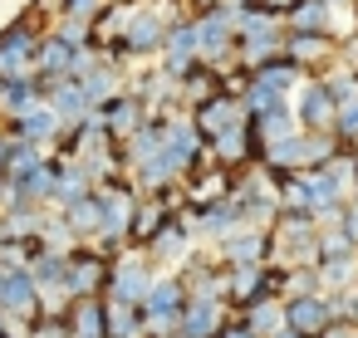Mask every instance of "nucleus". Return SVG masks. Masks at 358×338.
<instances>
[{
	"label": "nucleus",
	"instance_id": "34",
	"mask_svg": "<svg viewBox=\"0 0 358 338\" xmlns=\"http://www.w3.org/2000/svg\"><path fill=\"white\" fill-rule=\"evenodd\" d=\"M172 338H177V333H172Z\"/></svg>",
	"mask_w": 358,
	"mask_h": 338
},
{
	"label": "nucleus",
	"instance_id": "20",
	"mask_svg": "<svg viewBox=\"0 0 358 338\" xmlns=\"http://www.w3.org/2000/svg\"><path fill=\"white\" fill-rule=\"evenodd\" d=\"M143 250H148L152 260H182V255L192 250V235H187V230L177 226V216H172V221H167V226H162V230H157Z\"/></svg>",
	"mask_w": 358,
	"mask_h": 338
},
{
	"label": "nucleus",
	"instance_id": "31",
	"mask_svg": "<svg viewBox=\"0 0 358 338\" xmlns=\"http://www.w3.org/2000/svg\"><path fill=\"white\" fill-rule=\"evenodd\" d=\"M0 196H6V182H0Z\"/></svg>",
	"mask_w": 358,
	"mask_h": 338
},
{
	"label": "nucleus",
	"instance_id": "5",
	"mask_svg": "<svg viewBox=\"0 0 358 338\" xmlns=\"http://www.w3.org/2000/svg\"><path fill=\"white\" fill-rule=\"evenodd\" d=\"M201 152H206V142L196 138V128L192 123H162V162H167V172L172 177H187L196 162H201Z\"/></svg>",
	"mask_w": 358,
	"mask_h": 338
},
{
	"label": "nucleus",
	"instance_id": "7",
	"mask_svg": "<svg viewBox=\"0 0 358 338\" xmlns=\"http://www.w3.org/2000/svg\"><path fill=\"white\" fill-rule=\"evenodd\" d=\"M280 318H285V328H289V333H299V338H319V333L334 323V314H329V299H324V294L280 299Z\"/></svg>",
	"mask_w": 358,
	"mask_h": 338
},
{
	"label": "nucleus",
	"instance_id": "19",
	"mask_svg": "<svg viewBox=\"0 0 358 338\" xmlns=\"http://www.w3.org/2000/svg\"><path fill=\"white\" fill-rule=\"evenodd\" d=\"M40 162H45V147L20 142V138H6V162H0V182H15V177L35 172Z\"/></svg>",
	"mask_w": 358,
	"mask_h": 338
},
{
	"label": "nucleus",
	"instance_id": "33",
	"mask_svg": "<svg viewBox=\"0 0 358 338\" xmlns=\"http://www.w3.org/2000/svg\"><path fill=\"white\" fill-rule=\"evenodd\" d=\"M324 6H329V0H324Z\"/></svg>",
	"mask_w": 358,
	"mask_h": 338
},
{
	"label": "nucleus",
	"instance_id": "11",
	"mask_svg": "<svg viewBox=\"0 0 358 338\" xmlns=\"http://www.w3.org/2000/svg\"><path fill=\"white\" fill-rule=\"evenodd\" d=\"M35 103H45V84L35 74H20V79H0V118H20L30 113Z\"/></svg>",
	"mask_w": 358,
	"mask_h": 338
},
{
	"label": "nucleus",
	"instance_id": "14",
	"mask_svg": "<svg viewBox=\"0 0 358 338\" xmlns=\"http://www.w3.org/2000/svg\"><path fill=\"white\" fill-rule=\"evenodd\" d=\"M172 216H177V211H167V196H157V201H138V211H133V221H128V240H133V245H148Z\"/></svg>",
	"mask_w": 358,
	"mask_h": 338
},
{
	"label": "nucleus",
	"instance_id": "16",
	"mask_svg": "<svg viewBox=\"0 0 358 338\" xmlns=\"http://www.w3.org/2000/svg\"><path fill=\"white\" fill-rule=\"evenodd\" d=\"M196 69V40H192V25H177L172 30V45L162 54V74L167 79H187Z\"/></svg>",
	"mask_w": 358,
	"mask_h": 338
},
{
	"label": "nucleus",
	"instance_id": "9",
	"mask_svg": "<svg viewBox=\"0 0 358 338\" xmlns=\"http://www.w3.org/2000/svg\"><path fill=\"white\" fill-rule=\"evenodd\" d=\"M192 40H196V59H216V54H226L231 50V40H236V30H231V10H206L196 25H192Z\"/></svg>",
	"mask_w": 358,
	"mask_h": 338
},
{
	"label": "nucleus",
	"instance_id": "25",
	"mask_svg": "<svg viewBox=\"0 0 358 338\" xmlns=\"http://www.w3.org/2000/svg\"><path fill=\"white\" fill-rule=\"evenodd\" d=\"M338 230H343V235H348V240H353V245H358V201H353V206H343V211H338Z\"/></svg>",
	"mask_w": 358,
	"mask_h": 338
},
{
	"label": "nucleus",
	"instance_id": "29",
	"mask_svg": "<svg viewBox=\"0 0 358 338\" xmlns=\"http://www.w3.org/2000/svg\"><path fill=\"white\" fill-rule=\"evenodd\" d=\"M270 338H299V333H289V328H275V333H270Z\"/></svg>",
	"mask_w": 358,
	"mask_h": 338
},
{
	"label": "nucleus",
	"instance_id": "13",
	"mask_svg": "<svg viewBox=\"0 0 358 338\" xmlns=\"http://www.w3.org/2000/svg\"><path fill=\"white\" fill-rule=\"evenodd\" d=\"M221 250H226V255H221V265H226V270H245V265H265V250H270V235H265V230H245V226H241V230H236L231 240H221Z\"/></svg>",
	"mask_w": 358,
	"mask_h": 338
},
{
	"label": "nucleus",
	"instance_id": "26",
	"mask_svg": "<svg viewBox=\"0 0 358 338\" xmlns=\"http://www.w3.org/2000/svg\"><path fill=\"white\" fill-rule=\"evenodd\" d=\"M299 6V0H255V10L260 15H275V10H294Z\"/></svg>",
	"mask_w": 358,
	"mask_h": 338
},
{
	"label": "nucleus",
	"instance_id": "12",
	"mask_svg": "<svg viewBox=\"0 0 358 338\" xmlns=\"http://www.w3.org/2000/svg\"><path fill=\"white\" fill-rule=\"evenodd\" d=\"M89 191H94V177H89L79 162H64V157H55V196H50V206H55V211H64V206L84 201Z\"/></svg>",
	"mask_w": 358,
	"mask_h": 338
},
{
	"label": "nucleus",
	"instance_id": "4",
	"mask_svg": "<svg viewBox=\"0 0 358 338\" xmlns=\"http://www.w3.org/2000/svg\"><path fill=\"white\" fill-rule=\"evenodd\" d=\"M35 45H40L35 20H15V25L0 30V79L35 74Z\"/></svg>",
	"mask_w": 358,
	"mask_h": 338
},
{
	"label": "nucleus",
	"instance_id": "18",
	"mask_svg": "<svg viewBox=\"0 0 358 338\" xmlns=\"http://www.w3.org/2000/svg\"><path fill=\"white\" fill-rule=\"evenodd\" d=\"M64 216V226H69V235L79 240V245H89L99 230H103V211H99V201H94V191L84 196V201H74V206H64L59 211Z\"/></svg>",
	"mask_w": 358,
	"mask_h": 338
},
{
	"label": "nucleus",
	"instance_id": "32",
	"mask_svg": "<svg viewBox=\"0 0 358 338\" xmlns=\"http://www.w3.org/2000/svg\"><path fill=\"white\" fill-rule=\"evenodd\" d=\"M201 6H211V0H201Z\"/></svg>",
	"mask_w": 358,
	"mask_h": 338
},
{
	"label": "nucleus",
	"instance_id": "30",
	"mask_svg": "<svg viewBox=\"0 0 358 338\" xmlns=\"http://www.w3.org/2000/svg\"><path fill=\"white\" fill-rule=\"evenodd\" d=\"M0 162H6V133H0Z\"/></svg>",
	"mask_w": 358,
	"mask_h": 338
},
{
	"label": "nucleus",
	"instance_id": "23",
	"mask_svg": "<svg viewBox=\"0 0 358 338\" xmlns=\"http://www.w3.org/2000/svg\"><path fill=\"white\" fill-rule=\"evenodd\" d=\"M280 54H285L289 64H314V59L329 54V35H289Z\"/></svg>",
	"mask_w": 358,
	"mask_h": 338
},
{
	"label": "nucleus",
	"instance_id": "10",
	"mask_svg": "<svg viewBox=\"0 0 358 338\" xmlns=\"http://www.w3.org/2000/svg\"><path fill=\"white\" fill-rule=\"evenodd\" d=\"M64 128H59V118L50 113V103H35L30 113H20V118H10L6 123V138H20V142H35V147H45V142H55Z\"/></svg>",
	"mask_w": 358,
	"mask_h": 338
},
{
	"label": "nucleus",
	"instance_id": "27",
	"mask_svg": "<svg viewBox=\"0 0 358 338\" xmlns=\"http://www.w3.org/2000/svg\"><path fill=\"white\" fill-rule=\"evenodd\" d=\"M216 338H255V333H250V328H245L241 318H226V328H221Z\"/></svg>",
	"mask_w": 358,
	"mask_h": 338
},
{
	"label": "nucleus",
	"instance_id": "6",
	"mask_svg": "<svg viewBox=\"0 0 358 338\" xmlns=\"http://www.w3.org/2000/svg\"><path fill=\"white\" fill-rule=\"evenodd\" d=\"M192 128H196V138H201V142H216L221 133H231V128H245V108H241V98L211 94L206 103H196V118H192Z\"/></svg>",
	"mask_w": 358,
	"mask_h": 338
},
{
	"label": "nucleus",
	"instance_id": "21",
	"mask_svg": "<svg viewBox=\"0 0 358 338\" xmlns=\"http://www.w3.org/2000/svg\"><path fill=\"white\" fill-rule=\"evenodd\" d=\"M103 328H108V338H143V314L133 304L103 299Z\"/></svg>",
	"mask_w": 358,
	"mask_h": 338
},
{
	"label": "nucleus",
	"instance_id": "8",
	"mask_svg": "<svg viewBox=\"0 0 358 338\" xmlns=\"http://www.w3.org/2000/svg\"><path fill=\"white\" fill-rule=\"evenodd\" d=\"M226 328V314H221V299H192L182 304L177 314V338H216Z\"/></svg>",
	"mask_w": 358,
	"mask_h": 338
},
{
	"label": "nucleus",
	"instance_id": "17",
	"mask_svg": "<svg viewBox=\"0 0 358 338\" xmlns=\"http://www.w3.org/2000/svg\"><path fill=\"white\" fill-rule=\"evenodd\" d=\"M299 123H304L309 133H329V123H334V94H329V84H309V89H304V98H299Z\"/></svg>",
	"mask_w": 358,
	"mask_h": 338
},
{
	"label": "nucleus",
	"instance_id": "28",
	"mask_svg": "<svg viewBox=\"0 0 358 338\" xmlns=\"http://www.w3.org/2000/svg\"><path fill=\"white\" fill-rule=\"evenodd\" d=\"M10 333H15V323H10L6 314H0V338H10Z\"/></svg>",
	"mask_w": 358,
	"mask_h": 338
},
{
	"label": "nucleus",
	"instance_id": "15",
	"mask_svg": "<svg viewBox=\"0 0 358 338\" xmlns=\"http://www.w3.org/2000/svg\"><path fill=\"white\" fill-rule=\"evenodd\" d=\"M157 40H162V15H152V10H138V15L128 20V35L118 40V54H148Z\"/></svg>",
	"mask_w": 358,
	"mask_h": 338
},
{
	"label": "nucleus",
	"instance_id": "2",
	"mask_svg": "<svg viewBox=\"0 0 358 338\" xmlns=\"http://www.w3.org/2000/svg\"><path fill=\"white\" fill-rule=\"evenodd\" d=\"M108 265H113V260H103L99 250L74 245V250H69V270H64V299H69V304H74V299H103Z\"/></svg>",
	"mask_w": 358,
	"mask_h": 338
},
{
	"label": "nucleus",
	"instance_id": "22",
	"mask_svg": "<svg viewBox=\"0 0 358 338\" xmlns=\"http://www.w3.org/2000/svg\"><path fill=\"white\" fill-rule=\"evenodd\" d=\"M294 20V35H329V6H324V0H299V6L289 10Z\"/></svg>",
	"mask_w": 358,
	"mask_h": 338
},
{
	"label": "nucleus",
	"instance_id": "3",
	"mask_svg": "<svg viewBox=\"0 0 358 338\" xmlns=\"http://www.w3.org/2000/svg\"><path fill=\"white\" fill-rule=\"evenodd\" d=\"M152 260H133V255H118L113 265H108V284H103V299H113V304H143L148 299V289H152Z\"/></svg>",
	"mask_w": 358,
	"mask_h": 338
},
{
	"label": "nucleus",
	"instance_id": "24",
	"mask_svg": "<svg viewBox=\"0 0 358 338\" xmlns=\"http://www.w3.org/2000/svg\"><path fill=\"white\" fill-rule=\"evenodd\" d=\"M329 133H338L343 142H358V98H348V103H338V108H334Z\"/></svg>",
	"mask_w": 358,
	"mask_h": 338
},
{
	"label": "nucleus",
	"instance_id": "1",
	"mask_svg": "<svg viewBox=\"0 0 358 338\" xmlns=\"http://www.w3.org/2000/svg\"><path fill=\"white\" fill-rule=\"evenodd\" d=\"M0 314H6L15 328H30V323L45 314L30 270H20V265H0Z\"/></svg>",
	"mask_w": 358,
	"mask_h": 338
}]
</instances>
